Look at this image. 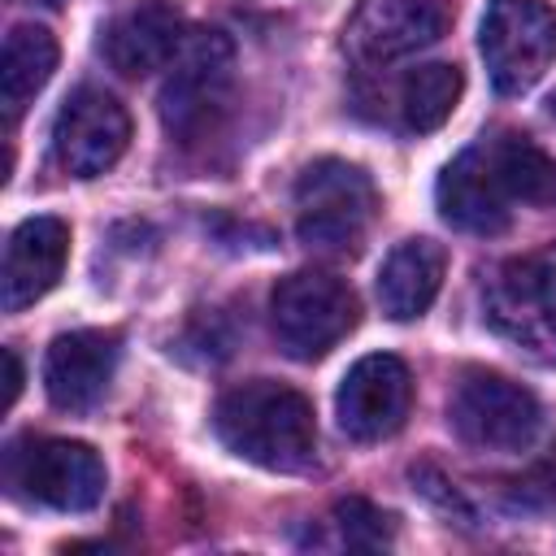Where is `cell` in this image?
Here are the masks:
<instances>
[{"instance_id":"ffe728a7","label":"cell","mask_w":556,"mask_h":556,"mask_svg":"<svg viewBox=\"0 0 556 556\" xmlns=\"http://www.w3.org/2000/svg\"><path fill=\"white\" fill-rule=\"evenodd\" d=\"M334 526H339L348 547H387L395 534V517L382 513L378 504L361 500V495H348L334 504Z\"/></svg>"},{"instance_id":"8fae6325","label":"cell","mask_w":556,"mask_h":556,"mask_svg":"<svg viewBox=\"0 0 556 556\" xmlns=\"http://www.w3.org/2000/svg\"><path fill=\"white\" fill-rule=\"evenodd\" d=\"M434 200H439L443 222H452L456 230H469V235L508 230L513 204H517L500 178V165H495L486 139L443 165V174L434 182Z\"/></svg>"},{"instance_id":"7402d4cb","label":"cell","mask_w":556,"mask_h":556,"mask_svg":"<svg viewBox=\"0 0 556 556\" xmlns=\"http://www.w3.org/2000/svg\"><path fill=\"white\" fill-rule=\"evenodd\" d=\"M547 109H552V117H556V91H552V100H547Z\"/></svg>"},{"instance_id":"8992f818","label":"cell","mask_w":556,"mask_h":556,"mask_svg":"<svg viewBox=\"0 0 556 556\" xmlns=\"http://www.w3.org/2000/svg\"><path fill=\"white\" fill-rule=\"evenodd\" d=\"M478 52L495 91L521 96L556 61V13L543 0H491L478 26Z\"/></svg>"},{"instance_id":"4fadbf2b","label":"cell","mask_w":556,"mask_h":556,"mask_svg":"<svg viewBox=\"0 0 556 556\" xmlns=\"http://www.w3.org/2000/svg\"><path fill=\"white\" fill-rule=\"evenodd\" d=\"M117 356H122V339L113 330H70V334H56L48 343V356H43V391L56 408L65 413H83L91 408L113 369H117Z\"/></svg>"},{"instance_id":"277c9868","label":"cell","mask_w":556,"mask_h":556,"mask_svg":"<svg viewBox=\"0 0 556 556\" xmlns=\"http://www.w3.org/2000/svg\"><path fill=\"white\" fill-rule=\"evenodd\" d=\"M269 321H274V339L287 356L317 361L339 339H348L356 330L361 304L343 278L321 274V269H295V274L278 278V287L269 295Z\"/></svg>"},{"instance_id":"e0dca14e","label":"cell","mask_w":556,"mask_h":556,"mask_svg":"<svg viewBox=\"0 0 556 556\" xmlns=\"http://www.w3.org/2000/svg\"><path fill=\"white\" fill-rule=\"evenodd\" d=\"M56 70V39L48 26L39 22H17L4 35V52H0V104H4V122H13L52 78Z\"/></svg>"},{"instance_id":"44dd1931","label":"cell","mask_w":556,"mask_h":556,"mask_svg":"<svg viewBox=\"0 0 556 556\" xmlns=\"http://www.w3.org/2000/svg\"><path fill=\"white\" fill-rule=\"evenodd\" d=\"M17 391H22V361L13 348H4V408H13Z\"/></svg>"},{"instance_id":"ac0fdd59","label":"cell","mask_w":556,"mask_h":556,"mask_svg":"<svg viewBox=\"0 0 556 556\" xmlns=\"http://www.w3.org/2000/svg\"><path fill=\"white\" fill-rule=\"evenodd\" d=\"M460 91H465V78H460V70L447 65V61H430V65L408 70L404 83H400V113H404V126L417 130V135L439 130V126L456 113Z\"/></svg>"},{"instance_id":"7a4b0ae2","label":"cell","mask_w":556,"mask_h":556,"mask_svg":"<svg viewBox=\"0 0 556 556\" xmlns=\"http://www.w3.org/2000/svg\"><path fill=\"white\" fill-rule=\"evenodd\" d=\"M378 213L374 178L339 156L304 165L295 178V235L317 252H356Z\"/></svg>"},{"instance_id":"52a82bcc","label":"cell","mask_w":556,"mask_h":556,"mask_svg":"<svg viewBox=\"0 0 556 556\" xmlns=\"http://www.w3.org/2000/svg\"><path fill=\"white\" fill-rule=\"evenodd\" d=\"M482 304L486 321L504 339L530 348L534 356H556V243L504 261L491 274Z\"/></svg>"},{"instance_id":"5bb4252c","label":"cell","mask_w":556,"mask_h":556,"mask_svg":"<svg viewBox=\"0 0 556 556\" xmlns=\"http://www.w3.org/2000/svg\"><path fill=\"white\" fill-rule=\"evenodd\" d=\"M187 39V17L178 4L169 0H139L126 13H117L104 30V61L126 74V78H143L161 65H169L178 56Z\"/></svg>"},{"instance_id":"2e32d148","label":"cell","mask_w":556,"mask_h":556,"mask_svg":"<svg viewBox=\"0 0 556 556\" xmlns=\"http://www.w3.org/2000/svg\"><path fill=\"white\" fill-rule=\"evenodd\" d=\"M443 248L434 239H404L387 252L382 269H378V304L387 317L395 321H413L421 317L439 287H443Z\"/></svg>"},{"instance_id":"7c38bea8","label":"cell","mask_w":556,"mask_h":556,"mask_svg":"<svg viewBox=\"0 0 556 556\" xmlns=\"http://www.w3.org/2000/svg\"><path fill=\"white\" fill-rule=\"evenodd\" d=\"M452 22V0H356L348 48L361 61H395L434 43Z\"/></svg>"},{"instance_id":"6da1fadb","label":"cell","mask_w":556,"mask_h":556,"mask_svg":"<svg viewBox=\"0 0 556 556\" xmlns=\"http://www.w3.org/2000/svg\"><path fill=\"white\" fill-rule=\"evenodd\" d=\"M213 430L235 456L278 473L304 469L317 452V421L308 395L274 378L230 387L213 408Z\"/></svg>"},{"instance_id":"3957f363","label":"cell","mask_w":556,"mask_h":556,"mask_svg":"<svg viewBox=\"0 0 556 556\" xmlns=\"http://www.w3.org/2000/svg\"><path fill=\"white\" fill-rule=\"evenodd\" d=\"M4 486L56 513H87L104 495V460L78 439L26 434L4 447Z\"/></svg>"},{"instance_id":"d6986e66","label":"cell","mask_w":556,"mask_h":556,"mask_svg":"<svg viewBox=\"0 0 556 556\" xmlns=\"http://www.w3.org/2000/svg\"><path fill=\"white\" fill-rule=\"evenodd\" d=\"M486 148H491L500 178H504L513 200H521V204H552L556 200V161L534 139L504 130V135H491Z\"/></svg>"},{"instance_id":"30bf717a","label":"cell","mask_w":556,"mask_h":556,"mask_svg":"<svg viewBox=\"0 0 556 556\" xmlns=\"http://www.w3.org/2000/svg\"><path fill=\"white\" fill-rule=\"evenodd\" d=\"M408 404H413L408 365L391 352H374V356H361L343 374L339 395H334V417L348 439L374 443V439H391L404 426Z\"/></svg>"},{"instance_id":"ba28073f","label":"cell","mask_w":556,"mask_h":556,"mask_svg":"<svg viewBox=\"0 0 556 556\" xmlns=\"http://www.w3.org/2000/svg\"><path fill=\"white\" fill-rule=\"evenodd\" d=\"M230 96V43L217 30H200L161 91V122L178 143L204 139Z\"/></svg>"},{"instance_id":"9c48e42d","label":"cell","mask_w":556,"mask_h":556,"mask_svg":"<svg viewBox=\"0 0 556 556\" xmlns=\"http://www.w3.org/2000/svg\"><path fill=\"white\" fill-rule=\"evenodd\" d=\"M130 143V113L100 87H78L52 122V161L74 178H100Z\"/></svg>"},{"instance_id":"9a60e30c","label":"cell","mask_w":556,"mask_h":556,"mask_svg":"<svg viewBox=\"0 0 556 556\" xmlns=\"http://www.w3.org/2000/svg\"><path fill=\"white\" fill-rule=\"evenodd\" d=\"M70 261V226L61 217H26L4 248V308L17 313L43 300Z\"/></svg>"},{"instance_id":"5b68a950","label":"cell","mask_w":556,"mask_h":556,"mask_svg":"<svg viewBox=\"0 0 556 556\" xmlns=\"http://www.w3.org/2000/svg\"><path fill=\"white\" fill-rule=\"evenodd\" d=\"M447 426L469 447L521 452L539 439L543 408L530 387H521L495 369H465L447 400Z\"/></svg>"}]
</instances>
